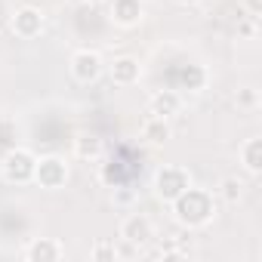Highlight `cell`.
<instances>
[{"mask_svg": "<svg viewBox=\"0 0 262 262\" xmlns=\"http://www.w3.org/2000/svg\"><path fill=\"white\" fill-rule=\"evenodd\" d=\"M207 86V71L201 65H182L176 74V90H188V93H201Z\"/></svg>", "mask_w": 262, "mask_h": 262, "instance_id": "cell-13", "label": "cell"}, {"mask_svg": "<svg viewBox=\"0 0 262 262\" xmlns=\"http://www.w3.org/2000/svg\"><path fill=\"white\" fill-rule=\"evenodd\" d=\"M219 198H222L225 204H237V201L244 198V182H241L237 176H225V179L219 182Z\"/></svg>", "mask_w": 262, "mask_h": 262, "instance_id": "cell-16", "label": "cell"}, {"mask_svg": "<svg viewBox=\"0 0 262 262\" xmlns=\"http://www.w3.org/2000/svg\"><path fill=\"white\" fill-rule=\"evenodd\" d=\"M99 155H102V139H96V136H77L74 139V158L96 161Z\"/></svg>", "mask_w": 262, "mask_h": 262, "instance_id": "cell-15", "label": "cell"}, {"mask_svg": "<svg viewBox=\"0 0 262 262\" xmlns=\"http://www.w3.org/2000/svg\"><path fill=\"white\" fill-rule=\"evenodd\" d=\"M34 167H37V155L28 151V148H13L4 164H0V173H4L7 182L13 185H25V182H34Z\"/></svg>", "mask_w": 262, "mask_h": 262, "instance_id": "cell-3", "label": "cell"}, {"mask_svg": "<svg viewBox=\"0 0 262 262\" xmlns=\"http://www.w3.org/2000/svg\"><path fill=\"white\" fill-rule=\"evenodd\" d=\"M158 256H161V259H185V253H182V250H161Z\"/></svg>", "mask_w": 262, "mask_h": 262, "instance_id": "cell-21", "label": "cell"}, {"mask_svg": "<svg viewBox=\"0 0 262 262\" xmlns=\"http://www.w3.org/2000/svg\"><path fill=\"white\" fill-rule=\"evenodd\" d=\"M108 74H111V83H117V86H133L142 77V65L133 56H117L108 65Z\"/></svg>", "mask_w": 262, "mask_h": 262, "instance_id": "cell-10", "label": "cell"}, {"mask_svg": "<svg viewBox=\"0 0 262 262\" xmlns=\"http://www.w3.org/2000/svg\"><path fill=\"white\" fill-rule=\"evenodd\" d=\"M188 185H194V179H191L188 167H182V164H164V167H158V173L151 179L155 198L164 201V204H173Z\"/></svg>", "mask_w": 262, "mask_h": 262, "instance_id": "cell-2", "label": "cell"}, {"mask_svg": "<svg viewBox=\"0 0 262 262\" xmlns=\"http://www.w3.org/2000/svg\"><path fill=\"white\" fill-rule=\"evenodd\" d=\"M80 4H86V7H96V4H102V0H80Z\"/></svg>", "mask_w": 262, "mask_h": 262, "instance_id": "cell-23", "label": "cell"}, {"mask_svg": "<svg viewBox=\"0 0 262 262\" xmlns=\"http://www.w3.org/2000/svg\"><path fill=\"white\" fill-rule=\"evenodd\" d=\"M176 4H179V7H198L201 0H176Z\"/></svg>", "mask_w": 262, "mask_h": 262, "instance_id": "cell-22", "label": "cell"}, {"mask_svg": "<svg viewBox=\"0 0 262 262\" xmlns=\"http://www.w3.org/2000/svg\"><path fill=\"white\" fill-rule=\"evenodd\" d=\"M90 259H93V262H114V259H117V250H114V244H108V241H96V244L90 247Z\"/></svg>", "mask_w": 262, "mask_h": 262, "instance_id": "cell-17", "label": "cell"}, {"mask_svg": "<svg viewBox=\"0 0 262 262\" xmlns=\"http://www.w3.org/2000/svg\"><path fill=\"white\" fill-rule=\"evenodd\" d=\"M237 158H241V167H244L250 176H259V173H262V139H259V136L247 139V142L241 145Z\"/></svg>", "mask_w": 262, "mask_h": 262, "instance_id": "cell-12", "label": "cell"}, {"mask_svg": "<svg viewBox=\"0 0 262 262\" xmlns=\"http://www.w3.org/2000/svg\"><path fill=\"white\" fill-rule=\"evenodd\" d=\"M145 10L139 0H111V7H108V19L117 25V28H136L142 22Z\"/></svg>", "mask_w": 262, "mask_h": 262, "instance_id": "cell-8", "label": "cell"}, {"mask_svg": "<svg viewBox=\"0 0 262 262\" xmlns=\"http://www.w3.org/2000/svg\"><path fill=\"white\" fill-rule=\"evenodd\" d=\"M25 262H59L65 256V247L56 237H31V244L22 250Z\"/></svg>", "mask_w": 262, "mask_h": 262, "instance_id": "cell-9", "label": "cell"}, {"mask_svg": "<svg viewBox=\"0 0 262 262\" xmlns=\"http://www.w3.org/2000/svg\"><path fill=\"white\" fill-rule=\"evenodd\" d=\"M142 139L148 142V145H164L167 139H170V123L164 120V117H148L145 123H142Z\"/></svg>", "mask_w": 262, "mask_h": 262, "instance_id": "cell-14", "label": "cell"}, {"mask_svg": "<svg viewBox=\"0 0 262 262\" xmlns=\"http://www.w3.org/2000/svg\"><path fill=\"white\" fill-rule=\"evenodd\" d=\"M173 216L182 228H204L216 219V198L213 191L207 188H198V185H188L173 204Z\"/></svg>", "mask_w": 262, "mask_h": 262, "instance_id": "cell-1", "label": "cell"}, {"mask_svg": "<svg viewBox=\"0 0 262 262\" xmlns=\"http://www.w3.org/2000/svg\"><path fill=\"white\" fill-rule=\"evenodd\" d=\"M120 237L123 244L129 247H145L151 237H155V225L145 213H129L123 222H120Z\"/></svg>", "mask_w": 262, "mask_h": 262, "instance_id": "cell-6", "label": "cell"}, {"mask_svg": "<svg viewBox=\"0 0 262 262\" xmlns=\"http://www.w3.org/2000/svg\"><path fill=\"white\" fill-rule=\"evenodd\" d=\"M253 22H256V19H250V16H247V19L237 25V34H244V37H253V34H256V25H253Z\"/></svg>", "mask_w": 262, "mask_h": 262, "instance_id": "cell-20", "label": "cell"}, {"mask_svg": "<svg viewBox=\"0 0 262 262\" xmlns=\"http://www.w3.org/2000/svg\"><path fill=\"white\" fill-rule=\"evenodd\" d=\"M68 68H71V77H74L77 83H93V80L102 77L105 62H102V56H99L96 50H77V53L71 56Z\"/></svg>", "mask_w": 262, "mask_h": 262, "instance_id": "cell-5", "label": "cell"}, {"mask_svg": "<svg viewBox=\"0 0 262 262\" xmlns=\"http://www.w3.org/2000/svg\"><path fill=\"white\" fill-rule=\"evenodd\" d=\"M34 182L47 191H59L68 182V161L62 155H43L34 167Z\"/></svg>", "mask_w": 262, "mask_h": 262, "instance_id": "cell-4", "label": "cell"}, {"mask_svg": "<svg viewBox=\"0 0 262 262\" xmlns=\"http://www.w3.org/2000/svg\"><path fill=\"white\" fill-rule=\"evenodd\" d=\"M244 10H247L250 19H259V13H262V0H244Z\"/></svg>", "mask_w": 262, "mask_h": 262, "instance_id": "cell-19", "label": "cell"}, {"mask_svg": "<svg viewBox=\"0 0 262 262\" xmlns=\"http://www.w3.org/2000/svg\"><path fill=\"white\" fill-rule=\"evenodd\" d=\"M234 105H237V108H244V111H253V108L259 105V96H256V90H253V86H244V90H237V96H234Z\"/></svg>", "mask_w": 262, "mask_h": 262, "instance_id": "cell-18", "label": "cell"}, {"mask_svg": "<svg viewBox=\"0 0 262 262\" xmlns=\"http://www.w3.org/2000/svg\"><path fill=\"white\" fill-rule=\"evenodd\" d=\"M13 34L16 37H22V40H34V37H40V31H43V13L37 10V7H22V10H16V16H13Z\"/></svg>", "mask_w": 262, "mask_h": 262, "instance_id": "cell-7", "label": "cell"}, {"mask_svg": "<svg viewBox=\"0 0 262 262\" xmlns=\"http://www.w3.org/2000/svg\"><path fill=\"white\" fill-rule=\"evenodd\" d=\"M179 111H182V93H179V90H161V93H155L151 102H148V114L164 117V120H170V117L179 114Z\"/></svg>", "mask_w": 262, "mask_h": 262, "instance_id": "cell-11", "label": "cell"}]
</instances>
